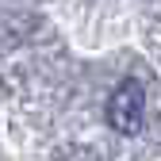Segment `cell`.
<instances>
[{
    "mask_svg": "<svg viewBox=\"0 0 161 161\" xmlns=\"http://www.w3.org/2000/svg\"><path fill=\"white\" fill-rule=\"evenodd\" d=\"M146 119V92L138 80H123L111 96H108V123L119 134H138Z\"/></svg>",
    "mask_w": 161,
    "mask_h": 161,
    "instance_id": "cell-1",
    "label": "cell"
}]
</instances>
